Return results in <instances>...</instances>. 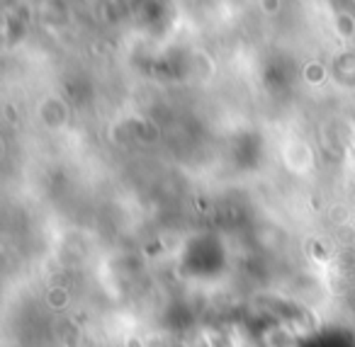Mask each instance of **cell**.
Returning <instances> with one entry per match:
<instances>
[{
    "instance_id": "obj_1",
    "label": "cell",
    "mask_w": 355,
    "mask_h": 347,
    "mask_svg": "<svg viewBox=\"0 0 355 347\" xmlns=\"http://www.w3.org/2000/svg\"><path fill=\"white\" fill-rule=\"evenodd\" d=\"M263 10H266V12H277V10H280V0H263Z\"/></svg>"
}]
</instances>
